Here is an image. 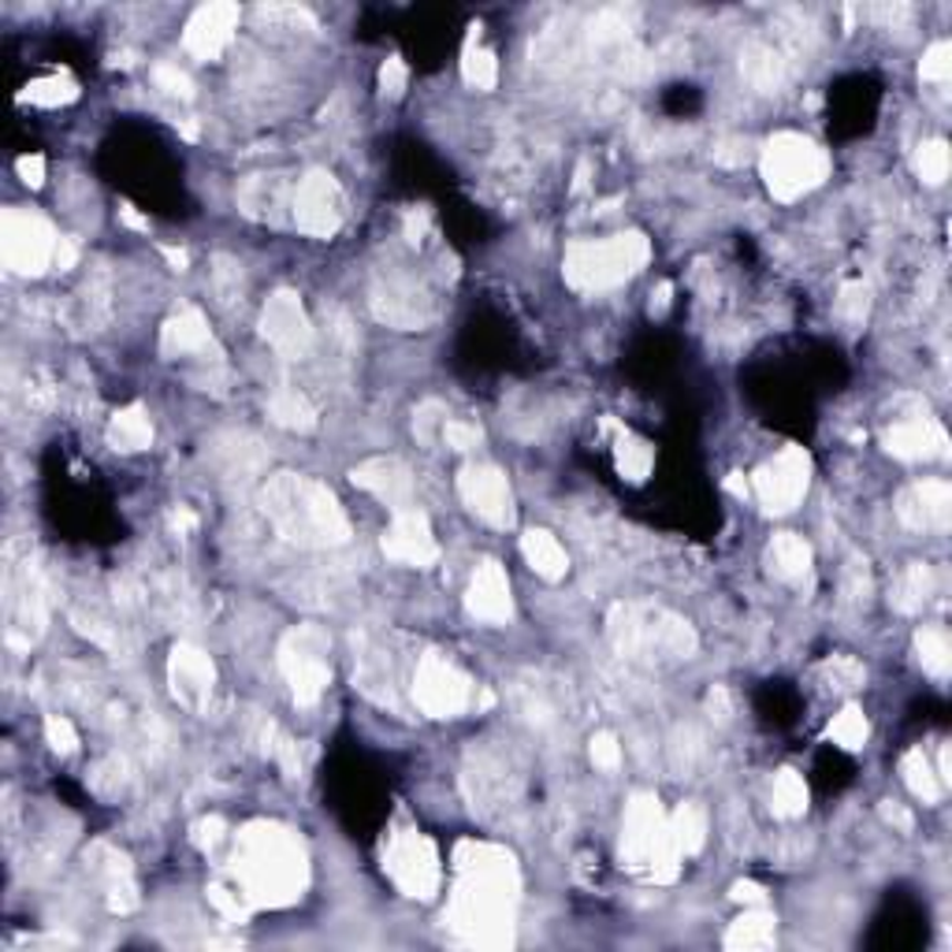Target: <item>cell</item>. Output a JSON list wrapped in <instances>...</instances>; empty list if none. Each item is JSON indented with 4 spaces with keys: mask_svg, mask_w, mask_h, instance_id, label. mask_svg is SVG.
I'll list each match as a JSON object with an SVG mask.
<instances>
[{
    "mask_svg": "<svg viewBox=\"0 0 952 952\" xmlns=\"http://www.w3.org/2000/svg\"><path fill=\"white\" fill-rule=\"evenodd\" d=\"M231 875L250 908H283L302 897L310 864L294 830L280 823H250L234 845Z\"/></svg>",
    "mask_w": 952,
    "mask_h": 952,
    "instance_id": "obj_2",
    "label": "cell"
},
{
    "mask_svg": "<svg viewBox=\"0 0 952 952\" xmlns=\"http://www.w3.org/2000/svg\"><path fill=\"white\" fill-rule=\"evenodd\" d=\"M916 651H919V662H923V670L930 673V678H949L952 670V644L945 637V629H919L916 632Z\"/></svg>",
    "mask_w": 952,
    "mask_h": 952,
    "instance_id": "obj_33",
    "label": "cell"
},
{
    "mask_svg": "<svg viewBox=\"0 0 952 952\" xmlns=\"http://www.w3.org/2000/svg\"><path fill=\"white\" fill-rule=\"evenodd\" d=\"M670 294H673V286L670 283H659L655 286V294H651V316H662L670 310Z\"/></svg>",
    "mask_w": 952,
    "mask_h": 952,
    "instance_id": "obj_55",
    "label": "cell"
},
{
    "mask_svg": "<svg viewBox=\"0 0 952 952\" xmlns=\"http://www.w3.org/2000/svg\"><path fill=\"white\" fill-rule=\"evenodd\" d=\"M384 555L398 562V566H432V562L439 558V544L432 536V525H428V517L421 514L417 506L409 510H398V514L391 517V525H387L384 532Z\"/></svg>",
    "mask_w": 952,
    "mask_h": 952,
    "instance_id": "obj_16",
    "label": "cell"
},
{
    "mask_svg": "<svg viewBox=\"0 0 952 952\" xmlns=\"http://www.w3.org/2000/svg\"><path fill=\"white\" fill-rule=\"evenodd\" d=\"M272 755L275 763H280V771L291 777V782H299L302 777V755H299V744L291 741V736H280V741L272 744Z\"/></svg>",
    "mask_w": 952,
    "mask_h": 952,
    "instance_id": "obj_47",
    "label": "cell"
},
{
    "mask_svg": "<svg viewBox=\"0 0 952 952\" xmlns=\"http://www.w3.org/2000/svg\"><path fill=\"white\" fill-rule=\"evenodd\" d=\"M261 332L283 357H302L313 343V324L305 316V305L294 291H275L264 302Z\"/></svg>",
    "mask_w": 952,
    "mask_h": 952,
    "instance_id": "obj_15",
    "label": "cell"
},
{
    "mask_svg": "<svg viewBox=\"0 0 952 952\" xmlns=\"http://www.w3.org/2000/svg\"><path fill=\"white\" fill-rule=\"evenodd\" d=\"M807 480H812V458H807V450L785 447L777 458L755 469L752 488L766 514H789V510L801 506V499L807 495Z\"/></svg>",
    "mask_w": 952,
    "mask_h": 952,
    "instance_id": "obj_11",
    "label": "cell"
},
{
    "mask_svg": "<svg viewBox=\"0 0 952 952\" xmlns=\"http://www.w3.org/2000/svg\"><path fill=\"white\" fill-rule=\"evenodd\" d=\"M75 261H79V242L64 234V239H60V245H56V261H53V264H56L60 272H67V269H75Z\"/></svg>",
    "mask_w": 952,
    "mask_h": 952,
    "instance_id": "obj_54",
    "label": "cell"
},
{
    "mask_svg": "<svg viewBox=\"0 0 952 952\" xmlns=\"http://www.w3.org/2000/svg\"><path fill=\"white\" fill-rule=\"evenodd\" d=\"M477 30H480V27H473V34H469V45H465V53H462V79H465L473 90H491V86L499 82V60H495V53H491V49H480V45H477Z\"/></svg>",
    "mask_w": 952,
    "mask_h": 952,
    "instance_id": "obj_34",
    "label": "cell"
},
{
    "mask_svg": "<svg viewBox=\"0 0 952 952\" xmlns=\"http://www.w3.org/2000/svg\"><path fill=\"white\" fill-rule=\"evenodd\" d=\"M357 488H365L368 495H376L380 503H387L398 514V510L414 506V477L409 469L398 462V458H368L351 473Z\"/></svg>",
    "mask_w": 952,
    "mask_h": 952,
    "instance_id": "obj_21",
    "label": "cell"
},
{
    "mask_svg": "<svg viewBox=\"0 0 952 952\" xmlns=\"http://www.w3.org/2000/svg\"><path fill=\"white\" fill-rule=\"evenodd\" d=\"M741 71H744V79L760 90H774L777 79H782V71H777V56L771 53V49H749L741 60Z\"/></svg>",
    "mask_w": 952,
    "mask_h": 952,
    "instance_id": "obj_39",
    "label": "cell"
},
{
    "mask_svg": "<svg viewBox=\"0 0 952 952\" xmlns=\"http://www.w3.org/2000/svg\"><path fill=\"white\" fill-rule=\"evenodd\" d=\"M56 231L27 209H4L0 217V258L15 275H41L56 261Z\"/></svg>",
    "mask_w": 952,
    "mask_h": 952,
    "instance_id": "obj_9",
    "label": "cell"
},
{
    "mask_svg": "<svg viewBox=\"0 0 952 952\" xmlns=\"http://www.w3.org/2000/svg\"><path fill=\"white\" fill-rule=\"evenodd\" d=\"M930 596H934V573H930L927 562H912V566L897 577L893 596L889 599H893V607L900 614H916V610H923V603Z\"/></svg>",
    "mask_w": 952,
    "mask_h": 952,
    "instance_id": "obj_27",
    "label": "cell"
},
{
    "mask_svg": "<svg viewBox=\"0 0 952 952\" xmlns=\"http://www.w3.org/2000/svg\"><path fill=\"white\" fill-rule=\"evenodd\" d=\"M380 90L387 97H402L406 90V64L398 56H391L387 64L380 67Z\"/></svg>",
    "mask_w": 952,
    "mask_h": 952,
    "instance_id": "obj_49",
    "label": "cell"
},
{
    "mask_svg": "<svg viewBox=\"0 0 952 952\" xmlns=\"http://www.w3.org/2000/svg\"><path fill=\"white\" fill-rule=\"evenodd\" d=\"M614 462H618V473L632 480V484H640V480H648L651 465H655V454L651 447L644 443V439H637L632 432H626V428H618V443H614Z\"/></svg>",
    "mask_w": 952,
    "mask_h": 952,
    "instance_id": "obj_29",
    "label": "cell"
},
{
    "mask_svg": "<svg viewBox=\"0 0 952 952\" xmlns=\"http://www.w3.org/2000/svg\"><path fill=\"white\" fill-rule=\"evenodd\" d=\"M458 886L450 900V927L465 941L503 949L514 941V912L521 878L506 848L484 841L458 845Z\"/></svg>",
    "mask_w": 952,
    "mask_h": 952,
    "instance_id": "obj_1",
    "label": "cell"
},
{
    "mask_svg": "<svg viewBox=\"0 0 952 952\" xmlns=\"http://www.w3.org/2000/svg\"><path fill=\"white\" fill-rule=\"evenodd\" d=\"M771 807L777 818H801L807 812V785L796 771H782L774 777Z\"/></svg>",
    "mask_w": 952,
    "mask_h": 952,
    "instance_id": "obj_35",
    "label": "cell"
},
{
    "mask_svg": "<svg viewBox=\"0 0 952 952\" xmlns=\"http://www.w3.org/2000/svg\"><path fill=\"white\" fill-rule=\"evenodd\" d=\"M176 529H179V532H190V529H193V517L187 514V510H179V514H176Z\"/></svg>",
    "mask_w": 952,
    "mask_h": 952,
    "instance_id": "obj_60",
    "label": "cell"
},
{
    "mask_svg": "<svg viewBox=\"0 0 952 952\" xmlns=\"http://www.w3.org/2000/svg\"><path fill=\"white\" fill-rule=\"evenodd\" d=\"M45 741H49V749L60 752V755H71L79 749L75 725H71L67 719H60V714H49V719H45Z\"/></svg>",
    "mask_w": 952,
    "mask_h": 952,
    "instance_id": "obj_44",
    "label": "cell"
},
{
    "mask_svg": "<svg viewBox=\"0 0 952 952\" xmlns=\"http://www.w3.org/2000/svg\"><path fill=\"white\" fill-rule=\"evenodd\" d=\"M678 859L681 852L670 837V818L662 815L659 796L637 793L629 801L626 826H621V867L651 878V882H673Z\"/></svg>",
    "mask_w": 952,
    "mask_h": 952,
    "instance_id": "obj_6",
    "label": "cell"
},
{
    "mask_svg": "<svg viewBox=\"0 0 952 952\" xmlns=\"http://www.w3.org/2000/svg\"><path fill=\"white\" fill-rule=\"evenodd\" d=\"M425 228H428V217H425V212H421V209L409 212V217H406V234H409V242H421Z\"/></svg>",
    "mask_w": 952,
    "mask_h": 952,
    "instance_id": "obj_56",
    "label": "cell"
},
{
    "mask_svg": "<svg viewBox=\"0 0 952 952\" xmlns=\"http://www.w3.org/2000/svg\"><path fill=\"white\" fill-rule=\"evenodd\" d=\"M774 945V916L763 912V904L755 912H744L725 934V949H771Z\"/></svg>",
    "mask_w": 952,
    "mask_h": 952,
    "instance_id": "obj_28",
    "label": "cell"
},
{
    "mask_svg": "<svg viewBox=\"0 0 952 952\" xmlns=\"http://www.w3.org/2000/svg\"><path fill=\"white\" fill-rule=\"evenodd\" d=\"M725 491H733V495H749V484H744V477L741 473H733L730 480H725Z\"/></svg>",
    "mask_w": 952,
    "mask_h": 952,
    "instance_id": "obj_58",
    "label": "cell"
},
{
    "mask_svg": "<svg viewBox=\"0 0 952 952\" xmlns=\"http://www.w3.org/2000/svg\"><path fill=\"white\" fill-rule=\"evenodd\" d=\"M164 258H168L171 264H176L179 272L187 269V253H182V250H171V245H164Z\"/></svg>",
    "mask_w": 952,
    "mask_h": 952,
    "instance_id": "obj_59",
    "label": "cell"
},
{
    "mask_svg": "<svg viewBox=\"0 0 952 952\" xmlns=\"http://www.w3.org/2000/svg\"><path fill=\"white\" fill-rule=\"evenodd\" d=\"M153 82H157L164 94H171V97H182V101L193 97L190 75H187V71H179L176 64H157V67H153Z\"/></svg>",
    "mask_w": 952,
    "mask_h": 952,
    "instance_id": "obj_43",
    "label": "cell"
},
{
    "mask_svg": "<svg viewBox=\"0 0 952 952\" xmlns=\"http://www.w3.org/2000/svg\"><path fill=\"white\" fill-rule=\"evenodd\" d=\"M223 837V823L220 818H201L198 826H193V841H198L201 848H217Z\"/></svg>",
    "mask_w": 952,
    "mask_h": 952,
    "instance_id": "obj_51",
    "label": "cell"
},
{
    "mask_svg": "<svg viewBox=\"0 0 952 952\" xmlns=\"http://www.w3.org/2000/svg\"><path fill=\"white\" fill-rule=\"evenodd\" d=\"M900 774H904V785L923 804H938L941 801V774H934V766H930L923 749H912L904 760H900Z\"/></svg>",
    "mask_w": 952,
    "mask_h": 952,
    "instance_id": "obj_32",
    "label": "cell"
},
{
    "mask_svg": "<svg viewBox=\"0 0 952 952\" xmlns=\"http://www.w3.org/2000/svg\"><path fill=\"white\" fill-rule=\"evenodd\" d=\"M651 261V242L640 231L610 234L603 242H573L562 261L566 283L580 294H599L614 291V286L629 283L644 264Z\"/></svg>",
    "mask_w": 952,
    "mask_h": 952,
    "instance_id": "obj_4",
    "label": "cell"
},
{
    "mask_svg": "<svg viewBox=\"0 0 952 952\" xmlns=\"http://www.w3.org/2000/svg\"><path fill=\"white\" fill-rule=\"evenodd\" d=\"M269 414L275 425L291 428V432H313L316 428V409L310 406V398L299 391H275L269 402Z\"/></svg>",
    "mask_w": 952,
    "mask_h": 952,
    "instance_id": "obj_31",
    "label": "cell"
},
{
    "mask_svg": "<svg viewBox=\"0 0 952 952\" xmlns=\"http://www.w3.org/2000/svg\"><path fill=\"white\" fill-rule=\"evenodd\" d=\"M760 168L766 179V190L777 201H796L807 190L823 187V179L830 176V157L815 146L812 138L796 135V130H782L763 146Z\"/></svg>",
    "mask_w": 952,
    "mask_h": 952,
    "instance_id": "obj_7",
    "label": "cell"
},
{
    "mask_svg": "<svg viewBox=\"0 0 952 952\" xmlns=\"http://www.w3.org/2000/svg\"><path fill=\"white\" fill-rule=\"evenodd\" d=\"M458 495L488 525L495 529L514 525V495H510L506 477L495 465H465L458 473Z\"/></svg>",
    "mask_w": 952,
    "mask_h": 952,
    "instance_id": "obj_14",
    "label": "cell"
},
{
    "mask_svg": "<svg viewBox=\"0 0 952 952\" xmlns=\"http://www.w3.org/2000/svg\"><path fill=\"white\" fill-rule=\"evenodd\" d=\"M79 97V86L71 82L67 75H49V79H38L19 94V101H30V105H41V108H60V105H71Z\"/></svg>",
    "mask_w": 952,
    "mask_h": 952,
    "instance_id": "obj_36",
    "label": "cell"
},
{
    "mask_svg": "<svg viewBox=\"0 0 952 952\" xmlns=\"http://www.w3.org/2000/svg\"><path fill=\"white\" fill-rule=\"evenodd\" d=\"M867 592H871V580H867V562L852 558L845 573V596L856 603H867Z\"/></svg>",
    "mask_w": 952,
    "mask_h": 952,
    "instance_id": "obj_48",
    "label": "cell"
},
{
    "mask_svg": "<svg viewBox=\"0 0 952 952\" xmlns=\"http://www.w3.org/2000/svg\"><path fill=\"white\" fill-rule=\"evenodd\" d=\"M897 517L912 532H945L952 521V488L945 480H919L897 495Z\"/></svg>",
    "mask_w": 952,
    "mask_h": 952,
    "instance_id": "obj_17",
    "label": "cell"
},
{
    "mask_svg": "<svg viewBox=\"0 0 952 952\" xmlns=\"http://www.w3.org/2000/svg\"><path fill=\"white\" fill-rule=\"evenodd\" d=\"M205 346H212V332L198 310H182L179 316H171V321L160 327V354L164 357L201 354Z\"/></svg>",
    "mask_w": 952,
    "mask_h": 952,
    "instance_id": "obj_23",
    "label": "cell"
},
{
    "mask_svg": "<svg viewBox=\"0 0 952 952\" xmlns=\"http://www.w3.org/2000/svg\"><path fill=\"white\" fill-rule=\"evenodd\" d=\"M384 867L406 897L432 900L439 893V878H443V871H439V852L425 834H414V830L395 834L391 845H387Z\"/></svg>",
    "mask_w": 952,
    "mask_h": 952,
    "instance_id": "obj_10",
    "label": "cell"
},
{
    "mask_svg": "<svg viewBox=\"0 0 952 952\" xmlns=\"http://www.w3.org/2000/svg\"><path fill=\"white\" fill-rule=\"evenodd\" d=\"M294 223L310 239H332L343 223V193L332 171L313 168L294 190Z\"/></svg>",
    "mask_w": 952,
    "mask_h": 952,
    "instance_id": "obj_13",
    "label": "cell"
},
{
    "mask_svg": "<svg viewBox=\"0 0 952 952\" xmlns=\"http://www.w3.org/2000/svg\"><path fill=\"white\" fill-rule=\"evenodd\" d=\"M15 171H19V179L27 182V187H41V182H45V157H19L15 160Z\"/></svg>",
    "mask_w": 952,
    "mask_h": 952,
    "instance_id": "obj_50",
    "label": "cell"
},
{
    "mask_svg": "<svg viewBox=\"0 0 952 952\" xmlns=\"http://www.w3.org/2000/svg\"><path fill=\"white\" fill-rule=\"evenodd\" d=\"M867 736H871V722H867V714L859 708H845L830 722V741L841 744L845 752H859L867 744Z\"/></svg>",
    "mask_w": 952,
    "mask_h": 952,
    "instance_id": "obj_37",
    "label": "cell"
},
{
    "mask_svg": "<svg viewBox=\"0 0 952 952\" xmlns=\"http://www.w3.org/2000/svg\"><path fill=\"white\" fill-rule=\"evenodd\" d=\"M324 651H327L324 632L313 629V626L291 629L280 644V670H283L286 684H291L294 703H299V708H313V703L324 695L327 681H332Z\"/></svg>",
    "mask_w": 952,
    "mask_h": 952,
    "instance_id": "obj_8",
    "label": "cell"
},
{
    "mask_svg": "<svg viewBox=\"0 0 952 952\" xmlns=\"http://www.w3.org/2000/svg\"><path fill=\"white\" fill-rule=\"evenodd\" d=\"M234 30H239V8L205 4L190 15L187 34H182V49H187L193 60H217L234 41Z\"/></svg>",
    "mask_w": 952,
    "mask_h": 952,
    "instance_id": "obj_19",
    "label": "cell"
},
{
    "mask_svg": "<svg viewBox=\"0 0 952 952\" xmlns=\"http://www.w3.org/2000/svg\"><path fill=\"white\" fill-rule=\"evenodd\" d=\"M521 555H525V562L544 580H562L569 569L566 547H562L547 529H529L525 536H521Z\"/></svg>",
    "mask_w": 952,
    "mask_h": 952,
    "instance_id": "obj_25",
    "label": "cell"
},
{
    "mask_svg": "<svg viewBox=\"0 0 952 952\" xmlns=\"http://www.w3.org/2000/svg\"><path fill=\"white\" fill-rule=\"evenodd\" d=\"M261 510L286 544L299 547H339L351 540L339 499L324 484L299 473H280L261 488Z\"/></svg>",
    "mask_w": 952,
    "mask_h": 952,
    "instance_id": "obj_3",
    "label": "cell"
},
{
    "mask_svg": "<svg viewBox=\"0 0 952 952\" xmlns=\"http://www.w3.org/2000/svg\"><path fill=\"white\" fill-rule=\"evenodd\" d=\"M882 818H886V823H893L900 834H912V815H908L897 801H886V804H882Z\"/></svg>",
    "mask_w": 952,
    "mask_h": 952,
    "instance_id": "obj_53",
    "label": "cell"
},
{
    "mask_svg": "<svg viewBox=\"0 0 952 952\" xmlns=\"http://www.w3.org/2000/svg\"><path fill=\"white\" fill-rule=\"evenodd\" d=\"M919 75H923V82H949V75H952V45L949 41H938V45L927 49L923 64H919Z\"/></svg>",
    "mask_w": 952,
    "mask_h": 952,
    "instance_id": "obj_42",
    "label": "cell"
},
{
    "mask_svg": "<svg viewBox=\"0 0 952 952\" xmlns=\"http://www.w3.org/2000/svg\"><path fill=\"white\" fill-rule=\"evenodd\" d=\"M886 450L904 462H934V458L949 454V436L930 417H908L886 432Z\"/></svg>",
    "mask_w": 952,
    "mask_h": 952,
    "instance_id": "obj_22",
    "label": "cell"
},
{
    "mask_svg": "<svg viewBox=\"0 0 952 952\" xmlns=\"http://www.w3.org/2000/svg\"><path fill=\"white\" fill-rule=\"evenodd\" d=\"M119 220L127 223V228H138V231H149V220L146 217H138L135 209H130V205H119Z\"/></svg>",
    "mask_w": 952,
    "mask_h": 952,
    "instance_id": "obj_57",
    "label": "cell"
},
{
    "mask_svg": "<svg viewBox=\"0 0 952 952\" xmlns=\"http://www.w3.org/2000/svg\"><path fill=\"white\" fill-rule=\"evenodd\" d=\"M480 439H484V432H480L477 425H469V421H443V443L450 447V450H473V447H480Z\"/></svg>",
    "mask_w": 952,
    "mask_h": 952,
    "instance_id": "obj_46",
    "label": "cell"
},
{
    "mask_svg": "<svg viewBox=\"0 0 952 952\" xmlns=\"http://www.w3.org/2000/svg\"><path fill=\"white\" fill-rule=\"evenodd\" d=\"M949 168H952V157H949V146L945 142H923L916 153V171L919 179L930 182V187H941L949 179Z\"/></svg>",
    "mask_w": 952,
    "mask_h": 952,
    "instance_id": "obj_38",
    "label": "cell"
},
{
    "mask_svg": "<svg viewBox=\"0 0 952 952\" xmlns=\"http://www.w3.org/2000/svg\"><path fill=\"white\" fill-rule=\"evenodd\" d=\"M108 443L116 450H127V454L146 450L153 443V425H149L146 409H142V406L119 409V414L112 417V425H108Z\"/></svg>",
    "mask_w": 952,
    "mask_h": 952,
    "instance_id": "obj_26",
    "label": "cell"
},
{
    "mask_svg": "<svg viewBox=\"0 0 952 952\" xmlns=\"http://www.w3.org/2000/svg\"><path fill=\"white\" fill-rule=\"evenodd\" d=\"M414 700L432 719H458L473 700V689L458 667H450L439 655H425L414 673Z\"/></svg>",
    "mask_w": 952,
    "mask_h": 952,
    "instance_id": "obj_12",
    "label": "cell"
},
{
    "mask_svg": "<svg viewBox=\"0 0 952 952\" xmlns=\"http://www.w3.org/2000/svg\"><path fill=\"white\" fill-rule=\"evenodd\" d=\"M465 607L477 621H488V626H506L514 618V596H510L506 569L499 562L477 566L465 592Z\"/></svg>",
    "mask_w": 952,
    "mask_h": 952,
    "instance_id": "obj_20",
    "label": "cell"
},
{
    "mask_svg": "<svg viewBox=\"0 0 952 952\" xmlns=\"http://www.w3.org/2000/svg\"><path fill=\"white\" fill-rule=\"evenodd\" d=\"M670 837L678 845L681 856H695L708 841V818L695 804H681L678 812L670 815Z\"/></svg>",
    "mask_w": 952,
    "mask_h": 952,
    "instance_id": "obj_30",
    "label": "cell"
},
{
    "mask_svg": "<svg viewBox=\"0 0 952 952\" xmlns=\"http://www.w3.org/2000/svg\"><path fill=\"white\" fill-rule=\"evenodd\" d=\"M766 566L785 585H801V580H807V573H812V547L796 532H777L771 547H766Z\"/></svg>",
    "mask_w": 952,
    "mask_h": 952,
    "instance_id": "obj_24",
    "label": "cell"
},
{
    "mask_svg": "<svg viewBox=\"0 0 952 952\" xmlns=\"http://www.w3.org/2000/svg\"><path fill=\"white\" fill-rule=\"evenodd\" d=\"M168 681L182 708L201 711L205 700L212 695V684H217V667H212L209 655L201 648H193V644H176L168 659Z\"/></svg>",
    "mask_w": 952,
    "mask_h": 952,
    "instance_id": "obj_18",
    "label": "cell"
},
{
    "mask_svg": "<svg viewBox=\"0 0 952 952\" xmlns=\"http://www.w3.org/2000/svg\"><path fill=\"white\" fill-rule=\"evenodd\" d=\"M588 755H592V763H596L599 771H618V766H621L618 736H614V733H596V736H592V744H588Z\"/></svg>",
    "mask_w": 952,
    "mask_h": 952,
    "instance_id": "obj_45",
    "label": "cell"
},
{
    "mask_svg": "<svg viewBox=\"0 0 952 952\" xmlns=\"http://www.w3.org/2000/svg\"><path fill=\"white\" fill-rule=\"evenodd\" d=\"M867 310H871V286H867V283H845L841 294H837V313H841L845 321L859 324L867 316Z\"/></svg>",
    "mask_w": 952,
    "mask_h": 952,
    "instance_id": "obj_40",
    "label": "cell"
},
{
    "mask_svg": "<svg viewBox=\"0 0 952 952\" xmlns=\"http://www.w3.org/2000/svg\"><path fill=\"white\" fill-rule=\"evenodd\" d=\"M730 897L736 900V904H752V908H760L763 900H766L763 886H755V882H736Z\"/></svg>",
    "mask_w": 952,
    "mask_h": 952,
    "instance_id": "obj_52",
    "label": "cell"
},
{
    "mask_svg": "<svg viewBox=\"0 0 952 952\" xmlns=\"http://www.w3.org/2000/svg\"><path fill=\"white\" fill-rule=\"evenodd\" d=\"M607 637L629 659H692L695 632L689 621L651 607H618L607 618Z\"/></svg>",
    "mask_w": 952,
    "mask_h": 952,
    "instance_id": "obj_5",
    "label": "cell"
},
{
    "mask_svg": "<svg viewBox=\"0 0 952 952\" xmlns=\"http://www.w3.org/2000/svg\"><path fill=\"white\" fill-rule=\"evenodd\" d=\"M209 900L217 904V912H223L231 923H245L250 919V900H245L239 889H228V886H209Z\"/></svg>",
    "mask_w": 952,
    "mask_h": 952,
    "instance_id": "obj_41",
    "label": "cell"
}]
</instances>
